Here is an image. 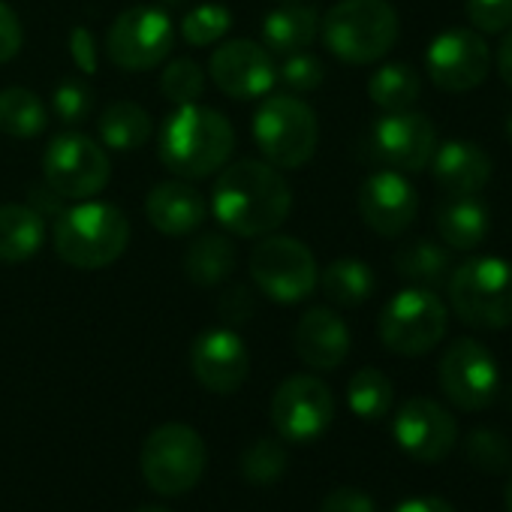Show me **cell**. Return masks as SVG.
<instances>
[{
  "mask_svg": "<svg viewBox=\"0 0 512 512\" xmlns=\"http://www.w3.org/2000/svg\"><path fill=\"white\" fill-rule=\"evenodd\" d=\"M220 314H223V320H229V323H244V320H250L253 317V296H250V290L247 287H232V290H226L223 296H220Z\"/></svg>",
  "mask_w": 512,
  "mask_h": 512,
  "instance_id": "cell-43",
  "label": "cell"
},
{
  "mask_svg": "<svg viewBox=\"0 0 512 512\" xmlns=\"http://www.w3.org/2000/svg\"><path fill=\"white\" fill-rule=\"evenodd\" d=\"M211 82L229 100H260L278 82V67L272 52L253 40H229L211 52L208 61Z\"/></svg>",
  "mask_w": 512,
  "mask_h": 512,
  "instance_id": "cell-15",
  "label": "cell"
},
{
  "mask_svg": "<svg viewBox=\"0 0 512 512\" xmlns=\"http://www.w3.org/2000/svg\"><path fill=\"white\" fill-rule=\"evenodd\" d=\"M145 214L163 235H190L202 226L208 205L202 193L187 181H163L148 193Z\"/></svg>",
  "mask_w": 512,
  "mask_h": 512,
  "instance_id": "cell-22",
  "label": "cell"
},
{
  "mask_svg": "<svg viewBox=\"0 0 512 512\" xmlns=\"http://www.w3.org/2000/svg\"><path fill=\"white\" fill-rule=\"evenodd\" d=\"M320 34V13L314 7L305 4H287L272 10L263 19V46L272 55H296V52H308V46L317 40Z\"/></svg>",
  "mask_w": 512,
  "mask_h": 512,
  "instance_id": "cell-23",
  "label": "cell"
},
{
  "mask_svg": "<svg viewBox=\"0 0 512 512\" xmlns=\"http://www.w3.org/2000/svg\"><path fill=\"white\" fill-rule=\"evenodd\" d=\"M395 272L413 284L437 287L452 275V253L431 238H413L395 250Z\"/></svg>",
  "mask_w": 512,
  "mask_h": 512,
  "instance_id": "cell-27",
  "label": "cell"
},
{
  "mask_svg": "<svg viewBox=\"0 0 512 512\" xmlns=\"http://www.w3.org/2000/svg\"><path fill=\"white\" fill-rule=\"evenodd\" d=\"M437 380L449 404L458 410H485L500 392V368L491 350L473 338H458L446 347L437 365Z\"/></svg>",
  "mask_w": 512,
  "mask_h": 512,
  "instance_id": "cell-12",
  "label": "cell"
},
{
  "mask_svg": "<svg viewBox=\"0 0 512 512\" xmlns=\"http://www.w3.org/2000/svg\"><path fill=\"white\" fill-rule=\"evenodd\" d=\"M253 139L266 163L278 169H299L317 151L320 124L308 103L290 94H275L263 100L253 115Z\"/></svg>",
  "mask_w": 512,
  "mask_h": 512,
  "instance_id": "cell-7",
  "label": "cell"
},
{
  "mask_svg": "<svg viewBox=\"0 0 512 512\" xmlns=\"http://www.w3.org/2000/svg\"><path fill=\"white\" fill-rule=\"evenodd\" d=\"M163 4H181V0H163Z\"/></svg>",
  "mask_w": 512,
  "mask_h": 512,
  "instance_id": "cell-49",
  "label": "cell"
},
{
  "mask_svg": "<svg viewBox=\"0 0 512 512\" xmlns=\"http://www.w3.org/2000/svg\"><path fill=\"white\" fill-rule=\"evenodd\" d=\"M229 28H232V13L220 4H202V7L190 10L181 22L184 40L196 49L214 46Z\"/></svg>",
  "mask_w": 512,
  "mask_h": 512,
  "instance_id": "cell-36",
  "label": "cell"
},
{
  "mask_svg": "<svg viewBox=\"0 0 512 512\" xmlns=\"http://www.w3.org/2000/svg\"><path fill=\"white\" fill-rule=\"evenodd\" d=\"M284 4H296V0H284Z\"/></svg>",
  "mask_w": 512,
  "mask_h": 512,
  "instance_id": "cell-50",
  "label": "cell"
},
{
  "mask_svg": "<svg viewBox=\"0 0 512 512\" xmlns=\"http://www.w3.org/2000/svg\"><path fill=\"white\" fill-rule=\"evenodd\" d=\"M160 163L184 178H208L211 172L223 169L235 151V130L226 115L217 109L187 103L175 106L160 130Z\"/></svg>",
  "mask_w": 512,
  "mask_h": 512,
  "instance_id": "cell-2",
  "label": "cell"
},
{
  "mask_svg": "<svg viewBox=\"0 0 512 512\" xmlns=\"http://www.w3.org/2000/svg\"><path fill=\"white\" fill-rule=\"evenodd\" d=\"M136 512H172V509H163V506H142V509H136Z\"/></svg>",
  "mask_w": 512,
  "mask_h": 512,
  "instance_id": "cell-47",
  "label": "cell"
},
{
  "mask_svg": "<svg viewBox=\"0 0 512 512\" xmlns=\"http://www.w3.org/2000/svg\"><path fill=\"white\" fill-rule=\"evenodd\" d=\"M326 79V70H323V61L308 55V52H296V55H287L284 64L278 67V82L287 88V91H296V94H308V91H317Z\"/></svg>",
  "mask_w": 512,
  "mask_h": 512,
  "instance_id": "cell-38",
  "label": "cell"
},
{
  "mask_svg": "<svg viewBox=\"0 0 512 512\" xmlns=\"http://www.w3.org/2000/svg\"><path fill=\"white\" fill-rule=\"evenodd\" d=\"M467 19L479 34H506L512 28V0H467Z\"/></svg>",
  "mask_w": 512,
  "mask_h": 512,
  "instance_id": "cell-39",
  "label": "cell"
},
{
  "mask_svg": "<svg viewBox=\"0 0 512 512\" xmlns=\"http://www.w3.org/2000/svg\"><path fill=\"white\" fill-rule=\"evenodd\" d=\"M359 214L383 238H395L410 229L419 214L416 187L395 169L374 172L359 187Z\"/></svg>",
  "mask_w": 512,
  "mask_h": 512,
  "instance_id": "cell-18",
  "label": "cell"
},
{
  "mask_svg": "<svg viewBox=\"0 0 512 512\" xmlns=\"http://www.w3.org/2000/svg\"><path fill=\"white\" fill-rule=\"evenodd\" d=\"M46 244V217L34 205H0V263H25Z\"/></svg>",
  "mask_w": 512,
  "mask_h": 512,
  "instance_id": "cell-25",
  "label": "cell"
},
{
  "mask_svg": "<svg viewBox=\"0 0 512 512\" xmlns=\"http://www.w3.org/2000/svg\"><path fill=\"white\" fill-rule=\"evenodd\" d=\"M205 440L184 422L157 425L142 443V476L151 491L163 497H181L193 491L205 473Z\"/></svg>",
  "mask_w": 512,
  "mask_h": 512,
  "instance_id": "cell-6",
  "label": "cell"
},
{
  "mask_svg": "<svg viewBox=\"0 0 512 512\" xmlns=\"http://www.w3.org/2000/svg\"><path fill=\"white\" fill-rule=\"evenodd\" d=\"M422 94V79L410 64H386L368 79V97L383 112H407Z\"/></svg>",
  "mask_w": 512,
  "mask_h": 512,
  "instance_id": "cell-31",
  "label": "cell"
},
{
  "mask_svg": "<svg viewBox=\"0 0 512 512\" xmlns=\"http://www.w3.org/2000/svg\"><path fill=\"white\" fill-rule=\"evenodd\" d=\"M431 172L443 193L449 196H476L491 178V157L467 139H449L434 148Z\"/></svg>",
  "mask_w": 512,
  "mask_h": 512,
  "instance_id": "cell-21",
  "label": "cell"
},
{
  "mask_svg": "<svg viewBox=\"0 0 512 512\" xmlns=\"http://www.w3.org/2000/svg\"><path fill=\"white\" fill-rule=\"evenodd\" d=\"M70 55L76 61V67L85 76H94L100 67V52H97V37L88 28H73L70 31Z\"/></svg>",
  "mask_w": 512,
  "mask_h": 512,
  "instance_id": "cell-41",
  "label": "cell"
},
{
  "mask_svg": "<svg viewBox=\"0 0 512 512\" xmlns=\"http://www.w3.org/2000/svg\"><path fill=\"white\" fill-rule=\"evenodd\" d=\"M52 241H55V253L67 266L82 272H97L112 266L127 250L130 220L112 202L82 199L58 214Z\"/></svg>",
  "mask_w": 512,
  "mask_h": 512,
  "instance_id": "cell-3",
  "label": "cell"
},
{
  "mask_svg": "<svg viewBox=\"0 0 512 512\" xmlns=\"http://www.w3.org/2000/svg\"><path fill=\"white\" fill-rule=\"evenodd\" d=\"M398 31V13L389 0H341L320 19L326 49L356 67L386 58L398 43Z\"/></svg>",
  "mask_w": 512,
  "mask_h": 512,
  "instance_id": "cell-4",
  "label": "cell"
},
{
  "mask_svg": "<svg viewBox=\"0 0 512 512\" xmlns=\"http://www.w3.org/2000/svg\"><path fill=\"white\" fill-rule=\"evenodd\" d=\"M287 464H290L287 446L278 440L260 437L241 455V476L253 485H272L287 473Z\"/></svg>",
  "mask_w": 512,
  "mask_h": 512,
  "instance_id": "cell-33",
  "label": "cell"
},
{
  "mask_svg": "<svg viewBox=\"0 0 512 512\" xmlns=\"http://www.w3.org/2000/svg\"><path fill=\"white\" fill-rule=\"evenodd\" d=\"M317 281H320L323 293L329 296V302H335L341 308H356V305L368 302L374 296V287H377L371 266L362 260H353V256H344V260L329 263Z\"/></svg>",
  "mask_w": 512,
  "mask_h": 512,
  "instance_id": "cell-29",
  "label": "cell"
},
{
  "mask_svg": "<svg viewBox=\"0 0 512 512\" xmlns=\"http://www.w3.org/2000/svg\"><path fill=\"white\" fill-rule=\"evenodd\" d=\"M491 229L488 208L476 196H449L437 208V232L449 250H476Z\"/></svg>",
  "mask_w": 512,
  "mask_h": 512,
  "instance_id": "cell-24",
  "label": "cell"
},
{
  "mask_svg": "<svg viewBox=\"0 0 512 512\" xmlns=\"http://www.w3.org/2000/svg\"><path fill=\"white\" fill-rule=\"evenodd\" d=\"M172 46H175L172 19L157 7L124 10L106 34L109 61L130 73H145L160 67L172 55Z\"/></svg>",
  "mask_w": 512,
  "mask_h": 512,
  "instance_id": "cell-10",
  "label": "cell"
},
{
  "mask_svg": "<svg viewBox=\"0 0 512 512\" xmlns=\"http://www.w3.org/2000/svg\"><path fill=\"white\" fill-rule=\"evenodd\" d=\"M320 512H377V506H374V497L368 491L353 488V485H341L323 497Z\"/></svg>",
  "mask_w": 512,
  "mask_h": 512,
  "instance_id": "cell-40",
  "label": "cell"
},
{
  "mask_svg": "<svg viewBox=\"0 0 512 512\" xmlns=\"http://www.w3.org/2000/svg\"><path fill=\"white\" fill-rule=\"evenodd\" d=\"M272 425L290 443H308L326 434L335 419L332 389L311 374L287 377L272 395Z\"/></svg>",
  "mask_w": 512,
  "mask_h": 512,
  "instance_id": "cell-13",
  "label": "cell"
},
{
  "mask_svg": "<svg viewBox=\"0 0 512 512\" xmlns=\"http://www.w3.org/2000/svg\"><path fill=\"white\" fill-rule=\"evenodd\" d=\"M392 512H455V506H449L443 497L425 494V497H410V500L398 503Z\"/></svg>",
  "mask_w": 512,
  "mask_h": 512,
  "instance_id": "cell-44",
  "label": "cell"
},
{
  "mask_svg": "<svg viewBox=\"0 0 512 512\" xmlns=\"http://www.w3.org/2000/svg\"><path fill=\"white\" fill-rule=\"evenodd\" d=\"M371 148L395 172H422L437 148V130L419 112H386L371 130Z\"/></svg>",
  "mask_w": 512,
  "mask_h": 512,
  "instance_id": "cell-17",
  "label": "cell"
},
{
  "mask_svg": "<svg viewBox=\"0 0 512 512\" xmlns=\"http://www.w3.org/2000/svg\"><path fill=\"white\" fill-rule=\"evenodd\" d=\"M446 305L425 287H410L392 296L380 314V341L395 356H425L446 335Z\"/></svg>",
  "mask_w": 512,
  "mask_h": 512,
  "instance_id": "cell-9",
  "label": "cell"
},
{
  "mask_svg": "<svg viewBox=\"0 0 512 512\" xmlns=\"http://www.w3.org/2000/svg\"><path fill=\"white\" fill-rule=\"evenodd\" d=\"M395 389L380 368H362L347 383V404L359 419H383L392 410Z\"/></svg>",
  "mask_w": 512,
  "mask_h": 512,
  "instance_id": "cell-32",
  "label": "cell"
},
{
  "mask_svg": "<svg viewBox=\"0 0 512 512\" xmlns=\"http://www.w3.org/2000/svg\"><path fill=\"white\" fill-rule=\"evenodd\" d=\"M100 139L106 148L130 154L139 151L151 139V115L139 103L130 100H115L100 112Z\"/></svg>",
  "mask_w": 512,
  "mask_h": 512,
  "instance_id": "cell-26",
  "label": "cell"
},
{
  "mask_svg": "<svg viewBox=\"0 0 512 512\" xmlns=\"http://www.w3.org/2000/svg\"><path fill=\"white\" fill-rule=\"evenodd\" d=\"M49 127L46 103L28 88L0 91V133L13 139H34Z\"/></svg>",
  "mask_w": 512,
  "mask_h": 512,
  "instance_id": "cell-30",
  "label": "cell"
},
{
  "mask_svg": "<svg viewBox=\"0 0 512 512\" xmlns=\"http://www.w3.org/2000/svg\"><path fill=\"white\" fill-rule=\"evenodd\" d=\"M91 109H94V94L79 79H64L52 94V112L67 127H79L82 121H88Z\"/></svg>",
  "mask_w": 512,
  "mask_h": 512,
  "instance_id": "cell-37",
  "label": "cell"
},
{
  "mask_svg": "<svg viewBox=\"0 0 512 512\" xmlns=\"http://www.w3.org/2000/svg\"><path fill=\"white\" fill-rule=\"evenodd\" d=\"M190 371L214 395H232L244 386L250 356L232 329H208L190 347Z\"/></svg>",
  "mask_w": 512,
  "mask_h": 512,
  "instance_id": "cell-19",
  "label": "cell"
},
{
  "mask_svg": "<svg viewBox=\"0 0 512 512\" xmlns=\"http://www.w3.org/2000/svg\"><path fill=\"white\" fill-rule=\"evenodd\" d=\"M205 91V76L202 67L190 58H175L166 64L163 76H160V94L172 103V106H187L196 103Z\"/></svg>",
  "mask_w": 512,
  "mask_h": 512,
  "instance_id": "cell-35",
  "label": "cell"
},
{
  "mask_svg": "<svg viewBox=\"0 0 512 512\" xmlns=\"http://www.w3.org/2000/svg\"><path fill=\"white\" fill-rule=\"evenodd\" d=\"M449 305L464 326L506 329L512 326V263L500 256H476L449 275Z\"/></svg>",
  "mask_w": 512,
  "mask_h": 512,
  "instance_id": "cell-5",
  "label": "cell"
},
{
  "mask_svg": "<svg viewBox=\"0 0 512 512\" xmlns=\"http://www.w3.org/2000/svg\"><path fill=\"white\" fill-rule=\"evenodd\" d=\"M464 458L482 473H503L512 467V443L491 428H476L464 440Z\"/></svg>",
  "mask_w": 512,
  "mask_h": 512,
  "instance_id": "cell-34",
  "label": "cell"
},
{
  "mask_svg": "<svg viewBox=\"0 0 512 512\" xmlns=\"http://www.w3.org/2000/svg\"><path fill=\"white\" fill-rule=\"evenodd\" d=\"M506 136H509V142H512V112H509V118H506Z\"/></svg>",
  "mask_w": 512,
  "mask_h": 512,
  "instance_id": "cell-48",
  "label": "cell"
},
{
  "mask_svg": "<svg viewBox=\"0 0 512 512\" xmlns=\"http://www.w3.org/2000/svg\"><path fill=\"white\" fill-rule=\"evenodd\" d=\"M425 70L434 88L446 94H467L485 82L491 70V49L476 31L449 28L431 40L425 52Z\"/></svg>",
  "mask_w": 512,
  "mask_h": 512,
  "instance_id": "cell-14",
  "label": "cell"
},
{
  "mask_svg": "<svg viewBox=\"0 0 512 512\" xmlns=\"http://www.w3.org/2000/svg\"><path fill=\"white\" fill-rule=\"evenodd\" d=\"M392 437L416 461H443L458 440L455 416L434 398H410L398 407L392 422Z\"/></svg>",
  "mask_w": 512,
  "mask_h": 512,
  "instance_id": "cell-16",
  "label": "cell"
},
{
  "mask_svg": "<svg viewBox=\"0 0 512 512\" xmlns=\"http://www.w3.org/2000/svg\"><path fill=\"white\" fill-rule=\"evenodd\" d=\"M235 269V247L226 235H199L184 253V275L199 287H217Z\"/></svg>",
  "mask_w": 512,
  "mask_h": 512,
  "instance_id": "cell-28",
  "label": "cell"
},
{
  "mask_svg": "<svg viewBox=\"0 0 512 512\" xmlns=\"http://www.w3.org/2000/svg\"><path fill=\"white\" fill-rule=\"evenodd\" d=\"M211 211L232 235L260 238L290 217L293 190L278 166L266 160H238L214 181Z\"/></svg>",
  "mask_w": 512,
  "mask_h": 512,
  "instance_id": "cell-1",
  "label": "cell"
},
{
  "mask_svg": "<svg viewBox=\"0 0 512 512\" xmlns=\"http://www.w3.org/2000/svg\"><path fill=\"white\" fill-rule=\"evenodd\" d=\"M250 278L281 305L305 302L317 290V260L305 241L293 235H266L250 250Z\"/></svg>",
  "mask_w": 512,
  "mask_h": 512,
  "instance_id": "cell-8",
  "label": "cell"
},
{
  "mask_svg": "<svg viewBox=\"0 0 512 512\" xmlns=\"http://www.w3.org/2000/svg\"><path fill=\"white\" fill-rule=\"evenodd\" d=\"M22 40L25 34H22L19 16L7 4H0V64L13 61L22 52Z\"/></svg>",
  "mask_w": 512,
  "mask_h": 512,
  "instance_id": "cell-42",
  "label": "cell"
},
{
  "mask_svg": "<svg viewBox=\"0 0 512 512\" xmlns=\"http://www.w3.org/2000/svg\"><path fill=\"white\" fill-rule=\"evenodd\" d=\"M299 359L314 371H335L350 356V329L332 308H311L293 332Z\"/></svg>",
  "mask_w": 512,
  "mask_h": 512,
  "instance_id": "cell-20",
  "label": "cell"
},
{
  "mask_svg": "<svg viewBox=\"0 0 512 512\" xmlns=\"http://www.w3.org/2000/svg\"><path fill=\"white\" fill-rule=\"evenodd\" d=\"M506 512H512V476H509V485H506Z\"/></svg>",
  "mask_w": 512,
  "mask_h": 512,
  "instance_id": "cell-46",
  "label": "cell"
},
{
  "mask_svg": "<svg viewBox=\"0 0 512 512\" xmlns=\"http://www.w3.org/2000/svg\"><path fill=\"white\" fill-rule=\"evenodd\" d=\"M497 70H500V79L512 88V28L506 31V37L497 49Z\"/></svg>",
  "mask_w": 512,
  "mask_h": 512,
  "instance_id": "cell-45",
  "label": "cell"
},
{
  "mask_svg": "<svg viewBox=\"0 0 512 512\" xmlns=\"http://www.w3.org/2000/svg\"><path fill=\"white\" fill-rule=\"evenodd\" d=\"M43 175L46 184L61 196V199H91L97 196L112 175L109 154L82 133H61L49 142L43 154Z\"/></svg>",
  "mask_w": 512,
  "mask_h": 512,
  "instance_id": "cell-11",
  "label": "cell"
}]
</instances>
